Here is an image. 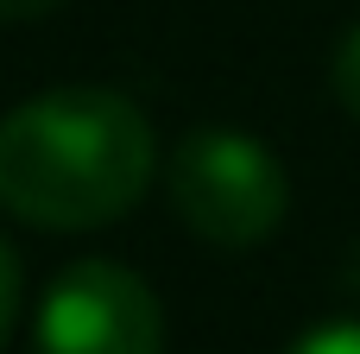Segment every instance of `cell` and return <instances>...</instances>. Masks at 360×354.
Returning a JSON list of instances; mask_svg holds the SVG:
<instances>
[{"instance_id":"1","label":"cell","mask_w":360,"mask_h":354,"mask_svg":"<svg viewBox=\"0 0 360 354\" xmlns=\"http://www.w3.org/2000/svg\"><path fill=\"white\" fill-rule=\"evenodd\" d=\"M152 120L120 89H51L0 120V209L32 228H108L152 190Z\"/></svg>"},{"instance_id":"2","label":"cell","mask_w":360,"mask_h":354,"mask_svg":"<svg viewBox=\"0 0 360 354\" xmlns=\"http://www.w3.org/2000/svg\"><path fill=\"white\" fill-rule=\"evenodd\" d=\"M165 196L196 241L221 253H247L278 234L291 209V177L272 158V146H259L253 133L196 127L165 158Z\"/></svg>"},{"instance_id":"3","label":"cell","mask_w":360,"mask_h":354,"mask_svg":"<svg viewBox=\"0 0 360 354\" xmlns=\"http://www.w3.org/2000/svg\"><path fill=\"white\" fill-rule=\"evenodd\" d=\"M38 354H165V310L139 272L76 260L38 304Z\"/></svg>"},{"instance_id":"4","label":"cell","mask_w":360,"mask_h":354,"mask_svg":"<svg viewBox=\"0 0 360 354\" xmlns=\"http://www.w3.org/2000/svg\"><path fill=\"white\" fill-rule=\"evenodd\" d=\"M329 82H335V101L360 120V25L335 44V63H329Z\"/></svg>"},{"instance_id":"5","label":"cell","mask_w":360,"mask_h":354,"mask_svg":"<svg viewBox=\"0 0 360 354\" xmlns=\"http://www.w3.org/2000/svg\"><path fill=\"white\" fill-rule=\"evenodd\" d=\"M285 354H360V323H323V329H304Z\"/></svg>"},{"instance_id":"6","label":"cell","mask_w":360,"mask_h":354,"mask_svg":"<svg viewBox=\"0 0 360 354\" xmlns=\"http://www.w3.org/2000/svg\"><path fill=\"white\" fill-rule=\"evenodd\" d=\"M13 317H19V260H13V247L0 241V348H6V336H13Z\"/></svg>"},{"instance_id":"7","label":"cell","mask_w":360,"mask_h":354,"mask_svg":"<svg viewBox=\"0 0 360 354\" xmlns=\"http://www.w3.org/2000/svg\"><path fill=\"white\" fill-rule=\"evenodd\" d=\"M63 0H0V25H19V19H44L57 13Z\"/></svg>"}]
</instances>
